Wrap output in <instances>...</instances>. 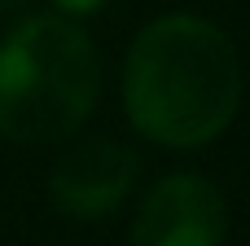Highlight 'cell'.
Listing matches in <instances>:
<instances>
[{"label":"cell","mask_w":250,"mask_h":246,"mask_svg":"<svg viewBox=\"0 0 250 246\" xmlns=\"http://www.w3.org/2000/svg\"><path fill=\"white\" fill-rule=\"evenodd\" d=\"M242 62L233 40L198 13L141 26L123 66V106L145 141L167 150L211 145L237 114Z\"/></svg>","instance_id":"6da1fadb"},{"label":"cell","mask_w":250,"mask_h":246,"mask_svg":"<svg viewBox=\"0 0 250 246\" xmlns=\"http://www.w3.org/2000/svg\"><path fill=\"white\" fill-rule=\"evenodd\" d=\"M101 92L97 44L66 13H26L0 40V136L53 145L75 136Z\"/></svg>","instance_id":"7a4b0ae2"},{"label":"cell","mask_w":250,"mask_h":246,"mask_svg":"<svg viewBox=\"0 0 250 246\" xmlns=\"http://www.w3.org/2000/svg\"><path fill=\"white\" fill-rule=\"evenodd\" d=\"M141 176V158L132 145L114 136H88L70 145L48 176V198L70 220H101L119 211V202L132 194Z\"/></svg>","instance_id":"3957f363"},{"label":"cell","mask_w":250,"mask_h":246,"mask_svg":"<svg viewBox=\"0 0 250 246\" xmlns=\"http://www.w3.org/2000/svg\"><path fill=\"white\" fill-rule=\"evenodd\" d=\"M224 198L193 172L163 176L132 220V246H224Z\"/></svg>","instance_id":"277c9868"},{"label":"cell","mask_w":250,"mask_h":246,"mask_svg":"<svg viewBox=\"0 0 250 246\" xmlns=\"http://www.w3.org/2000/svg\"><path fill=\"white\" fill-rule=\"evenodd\" d=\"M53 4H57V13H66V18H88V13L105 9V0H53Z\"/></svg>","instance_id":"5b68a950"},{"label":"cell","mask_w":250,"mask_h":246,"mask_svg":"<svg viewBox=\"0 0 250 246\" xmlns=\"http://www.w3.org/2000/svg\"><path fill=\"white\" fill-rule=\"evenodd\" d=\"M26 4L31 0H0V18H18V13H26Z\"/></svg>","instance_id":"8992f818"}]
</instances>
